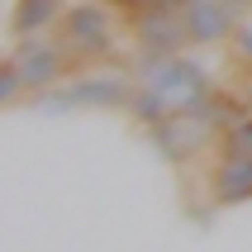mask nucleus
Returning <instances> with one entry per match:
<instances>
[{
    "label": "nucleus",
    "instance_id": "1",
    "mask_svg": "<svg viewBox=\"0 0 252 252\" xmlns=\"http://www.w3.org/2000/svg\"><path fill=\"white\" fill-rule=\"evenodd\" d=\"M119 14L105 0H71L62 19H57V38L67 43V53L76 57V67H100L119 57Z\"/></svg>",
    "mask_w": 252,
    "mask_h": 252
},
{
    "label": "nucleus",
    "instance_id": "5",
    "mask_svg": "<svg viewBox=\"0 0 252 252\" xmlns=\"http://www.w3.org/2000/svg\"><path fill=\"white\" fill-rule=\"evenodd\" d=\"M243 19H248L243 0H186L181 5V24H186L190 48H224Z\"/></svg>",
    "mask_w": 252,
    "mask_h": 252
},
{
    "label": "nucleus",
    "instance_id": "7",
    "mask_svg": "<svg viewBox=\"0 0 252 252\" xmlns=\"http://www.w3.org/2000/svg\"><path fill=\"white\" fill-rule=\"evenodd\" d=\"M128 33H133V53L138 57H176L190 48L181 10H143L128 19Z\"/></svg>",
    "mask_w": 252,
    "mask_h": 252
},
{
    "label": "nucleus",
    "instance_id": "11",
    "mask_svg": "<svg viewBox=\"0 0 252 252\" xmlns=\"http://www.w3.org/2000/svg\"><path fill=\"white\" fill-rule=\"evenodd\" d=\"M24 76H19V67H14V57H0V110L5 105H14V100H24Z\"/></svg>",
    "mask_w": 252,
    "mask_h": 252
},
{
    "label": "nucleus",
    "instance_id": "6",
    "mask_svg": "<svg viewBox=\"0 0 252 252\" xmlns=\"http://www.w3.org/2000/svg\"><path fill=\"white\" fill-rule=\"evenodd\" d=\"M148 138L162 148V157H167L171 167H186V162H200V157L210 153V143L219 148V133H214L200 114H190V110H176L167 119V124H157Z\"/></svg>",
    "mask_w": 252,
    "mask_h": 252
},
{
    "label": "nucleus",
    "instance_id": "8",
    "mask_svg": "<svg viewBox=\"0 0 252 252\" xmlns=\"http://www.w3.org/2000/svg\"><path fill=\"white\" fill-rule=\"evenodd\" d=\"M205 195H210V210H238V205H248L252 200V157L219 148L214 167L205 171Z\"/></svg>",
    "mask_w": 252,
    "mask_h": 252
},
{
    "label": "nucleus",
    "instance_id": "14",
    "mask_svg": "<svg viewBox=\"0 0 252 252\" xmlns=\"http://www.w3.org/2000/svg\"><path fill=\"white\" fill-rule=\"evenodd\" d=\"M248 14H252V5H248Z\"/></svg>",
    "mask_w": 252,
    "mask_h": 252
},
{
    "label": "nucleus",
    "instance_id": "12",
    "mask_svg": "<svg viewBox=\"0 0 252 252\" xmlns=\"http://www.w3.org/2000/svg\"><path fill=\"white\" fill-rule=\"evenodd\" d=\"M224 48H228V57H233V67L252 71V14H248V19H243L238 29H233V38H228Z\"/></svg>",
    "mask_w": 252,
    "mask_h": 252
},
{
    "label": "nucleus",
    "instance_id": "10",
    "mask_svg": "<svg viewBox=\"0 0 252 252\" xmlns=\"http://www.w3.org/2000/svg\"><path fill=\"white\" fill-rule=\"evenodd\" d=\"M124 114H128V124H138L143 133H153V128H157V124H167V119H171V114H176V110H171L167 100L157 95L153 86H143V81H133V95H128V105H124Z\"/></svg>",
    "mask_w": 252,
    "mask_h": 252
},
{
    "label": "nucleus",
    "instance_id": "4",
    "mask_svg": "<svg viewBox=\"0 0 252 252\" xmlns=\"http://www.w3.org/2000/svg\"><path fill=\"white\" fill-rule=\"evenodd\" d=\"M14 67H19V76H24V91L29 95H43V91H53V86L71 81L76 76V57L67 53V43L48 38V33H29V38H14Z\"/></svg>",
    "mask_w": 252,
    "mask_h": 252
},
{
    "label": "nucleus",
    "instance_id": "3",
    "mask_svg": "<svg viewBox=\"0 0 252 252\" xmlns=\"http://www.w3.org/2000/svg\"><path fill=\"white\" fill-rule=\"evenodd\" d=\"M128 95H133V76L114 67H100V71H76L71 81L53 86V91H43L33 95L43 110H124Z\"/></svg>",
    "mask_w": 252,
    "mask_h": 252
},
{
    "label": "nucleus",
    "instance_id": "9",
    "mask_svg": "<svg viewBox=\"0 0 252 252\" xmlns=\"http://www.w3.org/2000/svg\"><path fill=\"white\" fill-rule=\"evenodd\" d=\"M62 10H67L62 0H14V5H10V33H14V38L48 33V29H57Z\"/></svg>",
    "mask_w": 252,
    "mask_h": 252
},
{
    "label": "nucleus",
    "instance_id": "2",
    "mask_svg": "<svg viewBox=\"0 0 252 252\" xmlns=\"http://www.w3.org/2000/svg\"><path fill=\"white\" fill-rule=\"evenodd\" d=\"M138 81L153 86L171 110H195L200 100H210V91L219 86L210 76V67H205L200 57H190V53H176V57H138Z\"/></svg>",
    "mask_w": 252,
    "mask_h": 252
},
{
    "label": "nucleus",
    "instance_id": "13",
    "mask_svg": "<svg viewBox=\"0 0 252 252\" xmlns=\"http://www.w3.org/2000/svg\"><path fill=\"white\" fill-rule=\"evenodd\" d=\"M238 95H243V110H248V114H252V76H248V81H243V86H238Z\"/></svg>",
    "mask_w": 252,
    "mask_h": 252
}]
</instances>
